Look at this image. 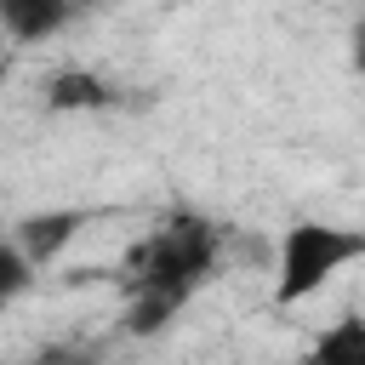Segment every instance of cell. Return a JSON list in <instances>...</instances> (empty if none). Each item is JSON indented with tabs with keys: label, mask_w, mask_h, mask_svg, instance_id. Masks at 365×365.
Segmentation results:
<instances>
[{
	"label": "cell",
	"mask_w": 365,
	"mask_h": 365,
	"mask_svg": "<svg viewBox=\"0 0 365 365\" xmlns=\"http://www.w3.org/2000/svg\"><path fill=\"white\" fill-rule=\"evenodd\" d=\"M217 262H222V228L200 211H171L154 234H143L120 257V279L125 291H148L165 297L171 308H188L200 285H211Z\"/></svg>",
	"instance_id": "1"
},
{
	"label": "cell",
	"mask_w": 365,
	"mask_h": 365,
	"mask_svg": "<svg viewBox=\"0 0 365 365\" xmlns=\"http://www.w3.org/2000/svg\"><path fill=\"white\" fill-rule=\"evenodd\" d=\"M365 257V228H336V222H291L279 240V274H274V302L297 308L308 302L319 285H331V274H342L348 262Z\"/></svg>",
	"instance_id": "2"
},
{
	"label": "cell",
	"mask_w": 365,
	"mask_h": 365,
	"mask_svg": "<svg viewBox=\"0 0 365 365\" xmlns=\"http://www.w3.org/2000/svg\"><path fill=\"white\" fill-rule=\"evenodd\" d=\"M80 228H86V211H80V205L34 211V217H23V222H17V245L29 251V262H34V268H46V262H57V257L80 240Z\"/></svg>",
	"instance_id": "3"
},
{
	"label": "cell",
	"mask_w": 365,
	"mask_h": 365,
	"mask_svg": "<svg viewBox=\"0 0 365 365\" xmlns=\"http://www.w3.org/2000/svg\"><path fill=\"white\" fill-rule=\"evenodd\" d=\"M114 103H120V91L91 68H57L46 80V108L51 114H97V108H114Z\"/></svg>",
	"instance_id": "4"
},
{
	"label": "cell",
	"mask_w": 365,
	"mask_h": 365,
	"mask_svg": "<svg viewBox=\"0 0 365 365\" xmlns=\"http://www.w3.org/2000/svg\"><path fill=\"white\" fill-rule=\"evenodd\" d=\"M0 23L11 40L34 46V40H51L74 23V6L68 0H0Z\"/></svg>",
	"instance_id": "5"
},
{
	"label": "cell",
	"mask_w": 365,
	"mask_h": 365,
	"mask_svg": "<svg viewBox=\"0 0 365 365\" xmlns=\"http://www.w3.org/2000/svg\"><path fill=\"white\" fill-rule=\"evenodd\" d=\"M308 359H319V365H365V319L359 314H342L331 331L314 336Z\"/></svg>",
	"instance_id": "6"
},
{
	"label": "cell",
	"mask_w": 365,
	"mask_h": 365,
	"mask_svg": "<svg viewBox=\"0 0 365 365\" xmlns=\"http://www.w3.org/2000/svg\"><path fill=\"white\" fill-rule=\"evenodd\" d=\"M29 285H34V262H29V251L0 240V308H6V302H17Z\"/></svg>",
	"instance_id": "7"
},
{
	"label": "cell",
	"mask_w": 365,
	"mask_h": 365,
	"mask_svg": "<svg viewBox=\"0 0 365 365\" xmlns=\"http://www.w3.org/2000/svg\"><path fill=\"white\" fill-rule=\"evenodd\" d=\"M348 63H354V74H365V17H359L354 34H348Z\"/></svg>",
	"instance_id": "8"
},
{
	"label": "cell",
	"mask_w": 365,
	"mask_h": 365,
	"mask_svg": "<svg viewBox=\"0 0 365 365\" xmlns=\"http://www.w3.org/2000/svg\"><path fill=\"white\" fill-rule=\"evenodd\" d=\"M74 11H91V6H108V0H68Z\"/></svg>",
	"instance_id": "9"
},
{
	"label": "cell",
	"mask_w": 365,
	"mask_h": 365,
	"mask_svg": "<svg viewBox=\"0 0 365 365\" xmlns=\"http://www.w3.org/2000/svg\"><path fill=\"white\" fill-rule=\"evenodd\" d=\"M6 40H11V34H6V23H0V63H6Z\"/></svg>",
	"instance_id": "10"
},
{
	"label": "cell",
	"mask_w": 365,
	"mask_h": 365,
	"mask_svg": "<svg viewBox=\"0 0 365 365\" xmlns=\"http://www.w3.org/2000/svg\"><path fill=\"white\" fill-rule=\"evenodd\" d=\"M182 6H194V0H182Z\"/></svg>",
	"instance_id": "11"
}]
</instances>
